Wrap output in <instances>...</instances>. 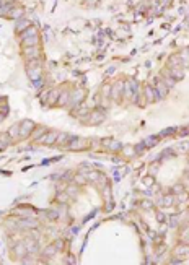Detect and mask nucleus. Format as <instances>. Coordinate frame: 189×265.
Here are the masks:
<instances>
[{"mask_svg":"<svg viewBox=\"0 0 189 265\" xmlns=\"http://www.w3.org/2000/svg\"><path fill=\"white\" fill-rule=\"evenodd\" d=\"M33 127H34V124L31 122V120H25V122L20 125V137L21 138L28 137V135L31 134V130H33Z\"/></svg>","mask_w":189,"mask_h":265,"instance_id":"f257e3e1","label":"nucleus"},{"mask_svg":"<svg viewBox=\"0 0 189 265\" xmlns=\"http://www.w3.org/2000/svg\"><path fill=\"white\" fill-rule=\"evenodd\" d=\"M23 52H25V55L28 59H38L39 57V54H38V47L36 46H33V47H25V49H23Z\"/></svg>","mask_w":189,"mask_h":265,"instance_id":"f03ea898","label":"nucleus"},{"mask_svg":"<svg viewBox=\"0 0 189 265\" xmlns=\"http://www.w3.org/2000/svg\"><path fill=\"white\" fill-rule=\"evenodd\" d=\"M38 34L36 36H31V38H26V39H23L25 41V47H33V46H36L38 44Z\"/></svg>","mask_w":189,"mask_h":265,"instance_id":"7ed1b4c3","label":"nucleus"},{"mask_svg":"<svg viewBox=\"0 0 189 265\" xmlns=\"http://www.w3.org/2000/svg\"><path fill=\"white\" fill-rule=\"evenodd\" d=\"M36 226H38V223L34 220H28V218L20 223V228H36Z\"/></svg>","mask_w":189,"mask_h":265,"instance_id":"20e7f679","label":"nucleus"},{"mask_svg":"<svg viewBox=\"0 0 189 265\" xmlns=\"http://www.w3.org/2000/svg\"><path fill=\"white\" fill-rule=\"evenodd\" d=\"M153 93H155V91L152 90L150 86H145V98H147V101L152 103V101H155V99H156V94H153Z\"/></svg>","mask_w":189,"mask_h":265,"instance_id":"39448f33","label":"nucleus"},{"mask_svg":"<svg viewBox=\"0 0 189 265\" xmlns=\"http://www.w3.org/2000/svg\"><path fill=\"white\" fill-rule=\"evenodd\" d=\"M8 135H10V138H11V140L17 138V137H20V125H13V127H10Z\"/></svg>","mask_w":189,"mask_h":265,"instance_id":"423d86ee","label":"nucleus"},{"mask_svg":"<svg viewBox=\"0 0 189 265\" xmlns=\"http://www.w3.org/2000/svg\"><path fill=\"white\" fill-rule=\"evenodd\" d=\"M26 249H25V246H23V244H18V246H15V255L17 257H23L26 254Z\"/></svg>","mask_w":189,"mask_h":265,"instance_id":"0eeeda50","label":"nucleus"},{"mask_svg":"<svg viewBox=\"0 0 189 265\" xmlns=\"http://www.w3.org/2000/svg\"><path fill=\"white\" fill-rule=\"evenodd\" d=\"M166 94V88H165V85H163V82H160L158 85H156V98H158V96H163Z\"/></svg>","mask_w":189,"mask_h":265,"instance_id":"6e6552de","label":"nucleus"},{"mask_svg":"<svg viewBox=\"0 0 189 265\" xmlns=\"http://www.w3.org/2000/svg\"><path fill=\"white\" fill-rule=\"evenodd\" d=\"M28 75H30V78L33 82L39 80V69H28Z\"/></svg>","mask_w":189,"mask_h":265,"instance_id":"1a4fd4ad","label":"nucleus"},{"mask_svg":"<svg viewBox=\"0 0 189 265\" xmlns=\"http://www.w3.org/2000/svg\"><path fill=\"white\" fill-rule=\"evenodd\" d=\"M36 34H38V33H36V28H30V26H28V29L21 34V39H26V38H30V36H36Z\"/></svg>","mask_w":189,"mask_h":265,"instance_id":"9d476101","label":"nucleus"},{"mask_svg":"<svg viewBox=\"0 0 189 265\" xmlns=\"http://www.w3.org/2000/svg\"><path fill=\"white\" fill-rule=\"evenodd\" d=\"M65 142H69V135H67V134H59L55 143H57V145H64Z\"/></svg>","mask_w":189,"mask_h":265,"instance_id":"9b49d317","label":"nucleus"},{"mask_svg":"<svg viewBox=\"0 0 189 265\" xmlns=\"http://www.w3.org/2000/svg\"><path fill=\"white\" fill-rule=\"evenodd\" d=\"M17 213L21 215V216H26V218H28V216H34V211L31 210V208H30V211H28V208H20Z\"/></svg>","mask_w":189,"mask_h":265,"instance_id":"f8f14e48","label":"nucleus"},{"mask_svg":"<svg viewBox=\"0 0 189 265\" xmlns=\"http://www.w3.org/2000/svg\"><path fill=\"white\" fill-rule=\"evenodd\" d=\"M69 140H70V148H72V150H78L82 140H80V138H69Z\"/></svg>","mask_w":189,"mask_h":265,"instance_id":"ddd939ff","label":"nucleus"},{"mask_svg":"<svg viewBox=\"0 0 189 265\" xmlns=\"http://www.w3.org/2000/svg\"><path fill=\"white\" fill-rule=\"evenodd\" d=\"M39 62H41V60H39V57L38 59H31L30 62H28V69H39Z\"/></svg>","mask_w":189,"mask_h":265,"instance_id":"4468645a","label":"nucleus"},{"mask_svg":"<svg viewBox=\"0 0 189 265\" xmlns=\"http://www.w3.org/2000/svg\"><path fill=\"white\" fill-rule=\"evenodd\" d=\"M80 99H83V91H75V94H74V98H72V103L74 104H77Z\"/></svg>","mask_w":189,"mask_h":265,"instance_id":"2eb2a0df","label":"nucleus"},{"mask_svg":"<svg viewBox=\"0 0 189 265\" xmlns=\"http://www.w3.org/2000/svg\"><path fill=\"white\" fill-rule=\"evenodd\" d=\"M69 99H70V94H69V93H64V94L57 99V103H59V104H67V103H69Z\"/></svg>","mask_w":189,"mask_h":265,"instance_id":"dca6fc26","label":"nucleus"},{"mask_svg":"<svg viewBox=\"0 0 189 265\" xmlns=\"http://www.w3.org/2000/svg\"><path fill=\"white\" fill-rule=\"evenodd\" d=\"M189 254V251H187V247H184V246H179L178 249H176V255H179V257H183V255H186Z\"/></svg>","mask_w":189,"mask_h":265,"instance_id":"f3484780","label":"nucleus"},{"mask_svg":"<svg viewBox=\"0 0 189 265\" xmlns=\"http://www.w3.org/2000/svg\"><path fill=\"white\" fill-rule=\"evenodd\" d=\"M54 254H55V246H49L46 251H44V255H46V257H51V255H54Z\"/></svg>","mask_w":189,"mask_h":265,"instance_id":"a211bd4d","label":"nucleus"},{"mask_svg":"<svg viewBox=\"0 0 189 265\" xmlns=\"http://www.w3.org/2000/svg\"><path fill=\"white\" fill-rule=\"evenodd\" d=\"M21 15H23V10H21V8H18V10H11V11H10V17H11V18H20Z\"/></svg>","mask_w":189,"mask_h":265,"instance_id":"6ab92c4d","label":"nucleus"},{"mask_svg":"<svg viewBox=\"0 0 189 265\" xmlns=\"http://www.w3.org/2000/svg\"><path fill=\"white\" fill-rule=\"evenodd\" d=\"M26 251L31 252V254H34V252H36V242H34V241H33L31 244H30V242L26 244Z\"/></svg>","mask_w":189,"mask_h":265,"instance_id":"aec40b11","label":"nucleus"},{"mask_svg":"<svg viewBox=\"0 0 189 265\" xmlns=\"http://www.w3.org/2000/svg\"><path fill=\"white\" fill-rule=\"evenodd\" d=\"M170 63H171V65H175V67H171V69H176V65H179V63H181V59L179 57H171L170 59Z\"/></svg>","mask_w":189,"mask_h":265,"instance_id":"412c9836","label":"nucleus"},{"mask_svg":"<svg viewBox=\"0 0 189 265\" xmlns=\"http://www.w3.org/2000/svg\"><path fill=\"white\" fill-rule=\"evenodd\" d=\"M119 91H122V83H118V85H116V88H114V94H112V98H118Z\"/></svg>","mask_w":189,"mask_h":265,"instance_id":"4be33fe9","label":"nucleus"},{"mask_svg":"<svg viewBox=\"0 0 189 265\" xmlns=\"http://www.w3.org/2000/svg\"><path fill=\"white\" fill-rule=\"evenodd\" d=\"M25 26H30V23L23 20V21H20V23H18V28H17V29H18V31H23V29H26Z\"/></svg>","mask_w":189,"mask_h":265,"instance_id":"5701e85b","label":"nucleus"},{"mask_svg":"<svg viewBox=\"0 0 189 265\" xmlns=\"http://www.w3.org/2000/svg\"><path fill=\"white\" fill-rule=\"evenodd\" d=\"M57 99H59V91H51V101L49 103H57Z\"/></svg>","mask_w":189,"mask_h":265,"instance_id":"b1692460","label":"nucleus"},{"mask_svg":"<svg viewBox=\"0 0 189 265\" xmlns=\"http://www.w3.org/2000/svg\"><path fill=\"white\" fill-rule=\"evenodd\" d=\"M41 134H44V128H43V127H41V128H38V130L34 132V134H33V138H34V140L41 138Z\"/></svg>","mask_w":189,"mask_h":265,"instance_id":"393cba45","label":"nucleus"},{"mask_svg":"<svg viewBox=\"0 0 189 265\" xmlns=\"http://www.w3.org/2000/svg\"><path fill=\"white\" fill-rule=\"evenodd\" d=\"M162 203H163V205H171V203H173V197H171V195H166V197L163 199Z\"/></svg>","mask_w":189,"mask_h":265,"instance_id":"a878e982","label":"nucleus"},{"mask_svg":"<svg viewBox=\"0 0 189 265\" xmlns=\"http://www.w3.org/2000/svg\"><path fill=\"white\" fill-rule=\"evenodd\" d=\"M171 77H173V78H181V77H183V72H179V70H175V69H173V72H171Z\"/></svg>","mask_w":189,"mask_h":265,"instance_id":"bb28decb","label":"nucleus"},{"mask_svg":"<svg viewBox=\"0 0 189 265\" xmlns=\"http://www.w3.org/2000/svg\"><path fill=\"white\" fill-rule=\"evenodd\" d=\"M163 83H166V85L170 86V88H171L173 85H175V82H173V78H165V80H163Z\"/></svg>","mask_w":189,"mask_h":265,"instance_id":"cd10ccee","label":"nucleus"},{"mask_svg":"<svg viewBox=\"0 0 189 265\" xmlns=\"http://www.w3.org/2000/svg\"><path fill=\"white\" fill-rule=\"evenodd\" d=\"M176 224H178V218H176V216L173 218V216H171V218H170V226H176Z\"/></svg>","mask_w":189,"mask_h":265,"instance_id":"c85d7f7f","label":"nucleus"},{"mask_svg":"<svg viewBox=\"0 0 189 265\" xmlns=\"http://www.w3.org/2000/svg\"><path fill=\"white\" fill-rule=\"evenodd\" d=\"M156 220H158V221H160V223H162V221H163V220H165V215L162 213V211H158V213H156Z\"/></svg>","mask_w":189,"mask_h":265,"instance_id":"c756f323","label":"nucleus"},{"mask_svg":"<svg viewBox=\"0 0 189 265\" xmlns=\"http://www.w3.org/2000/svg\"><path fill=\"white\" fill-rule=\"evenodd\" d=\"M143 182H145V186H152L153 179H152V177H145V179H143Z\"/></svg>","mask_w":189,"mask_h":265,"instance_id":"7c9ffc66","label":"nucleus"},{"mask_svg":"<svg viewBox=\"0 0 189 265\" xmlns=\"http://www.w3.org/2000/svg\"><path fill=\"white\" fill-rule=\"evenodd\" d=\"M142 207L143 208H152V202H147L145 200V202H142Z\"/></svg>","mask_w":189,"mask_h":265,"instance_id":"2f4dec72","label":"nucleus"},{"mask_svg":"<svg viewBox=\"0 0 189 265\" xmlns=\"http://www.w3.org/2000/svg\"><path fill=\"white\" fill-rule=\"evenodd\" d=\"M65 200H67V195L65 194H60L59 195V202H65Z\"/></svg>","mask_w":189,"mask_h":265,"instance_id":"473e14b6","label":"nucleus"},{"mask_svg":"<svg viewBox=\"0 0 189 265\" xmlns=\"http://www.w3.org/2000/svg\"><path fill=\"white\" fill-rule=\"evenodd\" d=\"M183 190V186H176L175 189H173V192H176V194H178V192H181Z\"/></svg>","mask_w":189,"mask_h":265,"instance_id":"72a5a7b5","label":"nucleus"},{"mask_svg":"<svg viewBox=\"0 0 189 265\" xmlns=\"http://www.w3.org/2000/svg\"><path fill=\"white\" fill-rule=\"evenodd\" d=\"M90 179H95V180H96V179H98V172H91V174H90Z\"/></svg>","mask_w":189,"mask_h":265,"instance_id":"f704fd0d","label":"nucleus"},{"mask_svg":"<svg viewBox=\"0 0 189 265\" xmlns=\"http://www.w3.org/2000/svg\"><path fill=\"white\" fill-rule=\"evenodd\" d=\"M49 216H51L52 220H54V218H57V211H51V213H49Z\"/></svg>","mask_w":189,"mask_h":265,"instance_id":"c9c22d12","label":"nucleus"},{"mask_svg":"<svg viewBox=\"0 0 189 265\" xmlns=\"http://www.w3.org/2000/svg\"><path fill=\"white\" fill-rule=\"evenodd\" d=\"M75 180H77V182H83V180H85V179H83L82 176H77V177H75Z\"/></svg>","mask_w":189,"mask_h":265,"instance_id":"e433bc0d","label":"nucleus"},{"mask_svg":"<svg viewBox=\"0 0 189 265\" xmlns=\"http://www.w3.org/2000/svg\"><path fill=\"white\" fill-rule=\"evenodd\" d=\"M3 148H5V145H3L2 142H0V150H3Z\"/></svg>","mask_w":189,"mask_h":265,"instance_id":"4c0bfd02","label":"nucleus"},{"mask_svg":"<svg viewBox=\"0 0 189 265\" xmlns=\"http://www.w3.org/2000/svg\"><path fill=\"white\" fill-rule=\"evenodd\" d=\"M2 119H3V116H2V114H0V120H2Z\"/></svg>","mask_w":189,"mask_h":265,"instance_id":"58836bf2","label":"nucleus"},{"mask_svg":"<svg viewBox=\"0 0 189 265\" xmlns=\"http://www.w3.org/2000/svg\"><path fill=\"white\" fill-rule=\"evenodd\" d=\"M0 2H2V0H0Z\"/></svg>","mask_w":189,"mask_h":265,"instance_id":"ea45409f","label":"nucleus"}]
</instances>
